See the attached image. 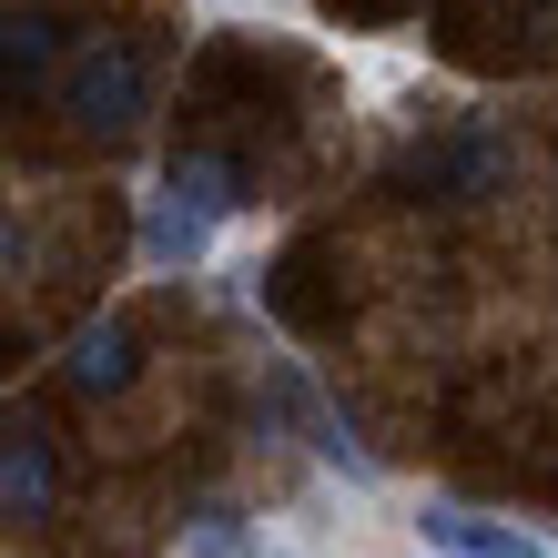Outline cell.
I'll list each match as a JSON object with an SVG mask.
<instances>
[{
    "label": "cell",
    "instance_id": "cell-2",
    "mask_svg": "<svg viewBox=\"0 0 558 558\" xmlns=\"http://www.w3.org/2000/svg\"><path fill=\"white\" fill-rule=\"evenodd\" d=\"M61 518V437L41 407H0V529H51Z\"/></svg>",
    "mask_w": 558,
    "mask_h": 558
},
{
    "label": "cell",
    "instance_id": "cell-7",
    "mask_svg": "<svg viewBox=\"0 0 558 558\" xmlns=\"http://www.w3.org/2000/svg\"><path fill=\"white\" fill-rule=\"evenodd\" d=\"M61 11H41V0H21V11H0V82L31 92V82H61Z\"/></svg>",
    "mask_w": 558,
    "mask_h": 558
},
{
    "label": "cell",
    "instance_id": "cell-1",
    "mask_svg": "<svg viewBox=\"0 0 558 558\" xmlns=\"http://www.w3.org/2000/svg\"><path fill=\"white\" fill-rule=\"evenodd\" d=\"M51 102H61V122H72L82 143H133L153 122V61H143V41H112V31L82 41L72 61H61Z\"/></svg>",
    "mask_w": 558,
    "mask_h": 558
},
{
    "label": "cell",
    "instance_id": "cell-6",
    "mask_svg": "<svg viewBox=\"0 0 558 558\" xmlns=\"http://www.w3.org/2000/svg\"><path fill=\"white\" fill-rule=\"evenodd\" d=\"M214 254V214H193L173 183H153L143 193V265L153 275H183V265H204Z\"/></svg>",
    "mask_w": 558,
    "mask_h": 558
},
{
    "label": "cell",
    "instance_id": "cell-4",
    "mask_svg": "<svg viewBox=\"0 0 558 558\" xmlns=\"http://www.w3.org/2000/svg\"><path fill=\"white\" fill-rule=\"evenodd\" d=\"M61 386H72L82 407L133 397V386H143V336H133L122 315H92V325H72V345H61Z\"/></svg>",
    "mask_w": 558,
    "mask_h": 558
},
{
    "label": "cell",
    "instance_id": "cell-12",
    "mask_svg": "<svg viewBox=\"0 0 558 558\" xmlns=\"http://www.w3.org/2000/svg\"><path fill=\"white\" fill-rule=\"evenodd\" d=\"M254 558H305V548H254Z\"/></svg>",
    "mask_w": 558,
    "mask_h": 558
},
{
    "label": "cell",
    "instance_id": "cell-5",
    "mask_svg": "<svg viewBox=\"0 0 558 558\" xmlns=\"http://www.w3.org/2000/svg\"><path fill=\"white\" fill-rule=\"evenodd\" d=\"M407 529L437 548V558H548L538 529H518V518H487V508H468V498H416Z\"/></svg>",
    "mask_w": 558,
    "mask_h": 558
},
{
    "label": "cell",
    "instance_id": "cell-8",
    "mask_svg": "<svg viewBox=\"0 0 558 558\" xmlns=\"http://www.w3.org/2000/svg\"><path fill=\"white\" fill-rule=\"evenodd\" d=\"M162 183H173V193H183L193 214H214V223H234V214L254 204V173H244L234 153H214V143H193V153H173V173H162Z\"/></svg>",
    "mask_w": 558,
    "mask_h": 558
},
{
    "label": "cell",
    "instance_id": "cell-10",
    "mask_svg": "<svg viewBox=\"0 0 558 558\" xmlns=\"http://www.w3.org/2000/svg\"><path fill=\"white\" fill-rule=\"evenodd\" d=\"M265 538L244 529V508H193V529H183V558H254Z\"/></svg>",
    "mask_w": 558,
    "mask_h": 558
},
{
    "label": "cell",
    "instance_id": "cell-11",
    "mask_svg": "<svg viewBox=\"0 0 558 558\" xmlns=\"http://www.w3.org/2000/svg\"><path fill=\"white\" fill-rule=\"evenodd\" d=\"M21 254H31V244H21V214H0V284L21 275Z\"/></svg>",
    "mask_w": 558,
    "mask_h": 558
},
{
    "label": "cell",
    "instance_id": "cell-9",
    "mask_svg": "<svg viewBox=\"0 0 558 558\" xmlns=\"http://www.w3.org/2000/svg\"><path fill=\"white\" fill-rule=\"evenodd\" d=\"M416 173H426V183H437V193H447V204H487V193H498V183H508V153H498V143H487V133H457V143H437V153H426V162H416Z\"/></svg>",
    "mask_w": 558,
    "mask_h": 558
},
{
    "label": "cell",
    "instance_id": "cell-3",
    "mask_svg": "<svg viewBox=\"0 0 558 558\" xmlns=\"http://www.w3.org/2000/svg\"><path fill=\"white\" fill-rule=\"evenodd\" d=\"M265 416H284L294 437L315 447V468H336L345 487H376V447H355V426L325 407V386L294 366V355H265Z\"/></svg>",
    "mask_w": 558,
    "mask_h": 558
}]
</instances>
